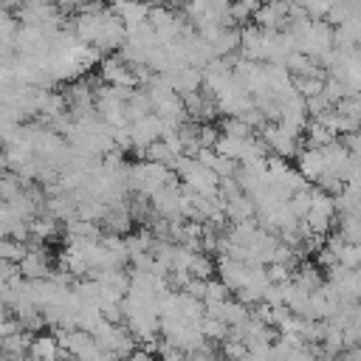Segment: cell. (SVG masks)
<instances>
[{
	"label": "cell",
	"instance_id": "6da1fadb",
	"mask_svg": "<svg viewBox=\"0 0 361 361\" xmlns=\"http://www.w3.org/2000/svg\"><path fill=\"white\" fill-rule=\"evenodd\" d=\"M254 135H259V141L265 144L268 155H276V158H282V161L296 158V152H299V149H305L302 138L288 135V133H285L282 127H276V124H265V127H262L259 133H254Z\"/></svg>",
	"mask_w": 361,
	"mask_h": 361
},
{
	"label": "cell",
	"instance_id": "7a4b0ae2",
	"mask_svg": "<svg viewBox=\"0 0 361 361\" xmlns=\"http://www.w3.org/2000/svg\"><path fill=\"white\" fill-rule=\"evenodd\" d=\"M99 82L102 85H110V87H127V90H135L138 87L133 68L118 54H113V56H107V59L99 62Z\"/></svg>",
	"mask_w": 361,
	"mask_h": 361
},
{
	"label": "cell",
	"instance_id": "3957f363",
	"mask_svg": "<svg viewBox=\"0 0 361 361\" xmlns=\"http://www.w3.org/2000/svg\"><path fill=\"white\" fill-rule=\"evenodd\" d=\"M51 271H54V265H51L45 245H25V254L17 262V274L25 282H34V279H48Z\"/></svg>",
	"mask_w": 361,
	"mask_h": 361
},
{
	"label": "cell",
	"instance_id": "277c9868",
	"mask_svg": "<svg viewBox=\"0 0 361 361\" xmlns=\"http://www.w3.org/2000/svg\"><path fill=\"white\" fill-rule=\"evenodd\" d=\"M127 133H130V141H133V149L141 155L152 141H158L161 138V133H164V124H161V118L155 116V113H149V116H144V118H138V121H133V124H127Z\"/></svg>",
	"mask_w": 361,
	"mask_h": 361
},
{
	"label": "cell",
	"instance_id": "5b68a950",
	"mask_svg": "<svg viewBox=\"0 0 361 361\" xmlns=\"http://www.w3.org/2000/svg\"><path fill=\"white\" fill-rule=\"evenodd\" d=\"M124 39H127V31H124V23L110 11V6H107V11H104V17H102V31H99V39H96V51L102 54V51H118L121 45H124Z\"/></svg>",
	"mask_w": 361,
	"mask_h": 361
},
{
	"label": "cell",
	"instance_id": "8992f818",
	"mask_svg": "<svg viewBox=\"0 0 361 361\" xmlns=\"http://www.w3.org/2000/svg\"><path fill=\"white\" fill-rule=\"evenodd\" d=\"M285 14H288V3H265L254 11L251 25H257L259 31H282Z\"/></svg>",
	"mask_w": 361,
	"mask_h": 361
},
{
	"label": "cell",
	"instance_id": "52a82bcc",
	"mask_svg": "<svg viewBox=\"0 0 361 361\" xmlns=\"http://www.w3.org/2000/svg\"><path fill=\"white\" fill-rule=\"evenodd\" d=\"M296 172L313 186V183L324 175V158H322V149H310V147L299 149V152H296Z\"/></svg>",
	"mask_w": 361,
	"mask_h": 361
},
{
	"label": "cell",
	"instance_id": "ba28073f",
	"mask_svg": "<svg viewBox=\"0 0 361 361\" xmlns=\"http://www.w3.org/2000/svg\"><path fill=\"white\" fill-rule=\"evenodd\" d=\"M59 344L51 333H37L31 336V344H28V361H59Z\"/></svg>",
	"mask_w": 361,
	"mask_h": 361
},
{
	"label": "cell",
	"instance_id": "9c48e42d",
	"mask_svg": "<svg viewBox=\"0 0 361 361\" xmlns=\"http://www.w3.org/2000/svg\"><path fill=\"white\" fill-rule=\"evenodd\" d=\"M223 214H226V220H228V226L231 223H245V220H254V200L248 197V195H234V197H228V200H223Z\"/></svg>",
	"mask_w": 361,
	"mask_h": 361
},
{
	"label": "cell",
	"instance_id": "30bf717a",
	"mask_svg": "<svg viewBox=\"0 0 361 361\" xmlns=\"http://www.w3.org/2000/svg\"><path fill=\"white\" fill-rule=\"evenodd\" d=\"M324 282V276L319 274V268L313 265V262H296V268L290 271V285H296L299 290H305V293H313L319 285Z\"/></svg>",
	"mask_w": 361,
	"mask_h": 361
},
{
	"label": "cell",
	"instance_id": "8fae6325",
	"mask_svg": "<svg viewBox=\"0 0 361 361\" xmlns=\"http://www.w3.org/2000/svg\"><path fill=\"white\" fill-rule=\"evenodd\" d=\"M28 344H31V336L17 330V333L0 338V355H6L11 361H23V358H28Z\"/></svg>",
	"mask_w": 361,
	"mask_h": 361
},
{
	"label": "cell",
	"instance_id": "7c38bea8",
	"mask_svg": "<svg viewBox=\"0 0 361 361\" xmlns=\"http://www.w3.org/2000/svg\"><path fill=\"white\" fill-rule=\"evenodd\" d=\"M110 11L124 23V28H133V25L147 23L149 6H141V3H113V6H110Z\"/></svg>",
	"mask_w": 361,
	"mask_h": 361
},
{
	"label": "cell",
	"instance_id": "4fadbf2b",
	"mask_svg": "<svg viewBox=\"0 0 361 361\" xmlns=\"http://www.w3.org/2000/svg\"><path fill=\"white\" fill-rule=\"evenodd\" d=\"M152 113V107H149V99H147V93L138 87V90H133L130 93V99L124 102V116H127V124H133V121H138V118H144V116H149Z\"/></svg>",
	"mask_w": 361,
	"mask_h": 361
},
{
	"label": "cell",
	"instance_id": "5bb4252c",
	"mask_svg": "<svg viewBox=\"0 0 361 361\" xmlns=\"http://www.w3.org/2000/svg\"><path fill=\"white\" fill-rule=\"evenodd\" d=\"M186 274L192 276V279H214V259L209 257V254H203V251H195L192 254V259H189V265H186Z\"/></svg>",
	"mask_w": 361,
	"mask_h": 361
},
{
	"label": "cell",
	"instance_id": "9a60e30c",
	"mask_svg": "<svg viewBox=\"0 0 361 361\" xmlns=\"http://www.w3.org/2000/svg\"><path fill=\"white\" fill-rule=\"evenodd\" d=\"M104 212H107V206L96 197H82L76 203V220H85V223H102Z\"/></svg>",
	"mask_w": 361,
	"mask_h": 361
},
{
	"label": "cell",
	"instance_id": "2e32d148",
	"mask_svg": "<svg viewBox=\"0 0 361 361\" xmlns=\"http://www.w3.org/2000/svg\"><path fill=\"white\" fill-rule=\"evenodd\" d=\"M336 265H341L347 271H358V265H361V245L358 243H341L336 248Z\"/></svg>",
	"mask_w": 361,
	"mask_h": 361
},
{
	"label": "cell",
	"instance_id": "e0dca14e",
	"mask_svg": "<svg viewBox=\"0 0 361 361\" xmlns=\"http://www.w3.org/2000/svg\"><path fill=\"white\" fill-rule=\"evenodd\" d=\"M200 336H203L206 341L217 344V341H223V338L228 336V327H226L223 322H217V319H212V316L203 313V319H200Z\"/></svg>",
	"mask_w": 361,
	"mask_h": 361
},
{
	"label": "cell",
	"instance_id": "ac0fdd59",
	"mask_svg": "<svg viewBox=\"0 0 361 361\" xmlns=\"http://www.w3.org/2000/svg\"><path fill=\"white\" fill-rule=\"evenodd\" d=\"M259 8V3H254V0H243V3H231L228 6V17H231V25H245L251 17H254V11Z\"/></svg>",
	"mask_w": 361,
	"mask_h": 361
},
{
	"label": "cell",
	"instance_id": "d6986e66",
	"mask_svg": "<svg viewBox=\"0 0 361 361\" xmlns=\"http://www.w3.org/2000/svg\"><path fill=\"white\" fill-rule=\"evenodd\" d=\"M217 130H220V135L234 138V141H245V138H251V135H254V133H251L240 118H223Z\"/></svg>",
	"mask_w": 361,
	"mask_h": 361
},
{
	"label": "cell",
	"instance_id": "ffe728a7",
	"mask_svg": "<svg viewBox=\"0 0 361 361\" xmlns=\"http://www.w3.org/2000/svg\"><path fill=\"white\" fill-rule=\"evenodd\" d=\"M336 234L344 243H358V214H338V228Z\"/></svg>",
	"mask_w": 361,
	"mask_h": 361
},
{
	"label": "cell",
	"instance_id": "44dd1931",
	"mask_svg": "<svg viewBox=\"0 0 361 361\" xmlns=\"http://www.w3.org/2000/svg\"><path fill=\"white\" fill-rule=\"evenodd\" d=\"M183 361H220V353H217V344H212V341H200L195 350H189L186 355H183Z\"/></svg>",
	"mask_w": 361,
	"mask_h": 361
},
{
	"label": "cell",
	"instance_id": "7402d4cb",
	"mask_svg": "<svg viewBox=\"0 0 361 361\" xmlns=\"http://www.w3.org/2000/svg\"><path fill=\"white\" fill-rule=\"evenodd\" d=\"M288 209H290V214H293L296 220H305V214L310 212V189L293 192V195L288 197Z\"/></svg>",
	"mask_w": 361,
	"mask_h": 361
},
{
	"label": "cell",
	"instance_id": "603a6c76",
	"mask_svg": "<svg viewBox=\"0 0 361 361\" xmlns=\"http://www.w3.org/2000/svg\"><path fill=\"white\" fill-rule=\"evenodd\" d=\"M217 138H220L217 124H197V133H195L197 149H214V141H217Z\"/></svg>",
	"mask_w": 361,
	"mask_h": 361
},
{
	"label": "cell",
	"instance_id": "cb8c5ba5",
	"mask_svg": "<svg viewBox=\"0 0 361 361\" xmlns=\"http://www.w3.org/2000/svg\"><path fill=\"white\" fill-rule=\"evenodd\" d=\"M322 96L327 99L330 107H336V104L347 96V87H344L338 79H324V85H322Z\"/></svg>",
	"mask_w": 361,
	"mask_h": 361
},
{
	"label": "cell",
	"instance_id": "d4e9b609",
	"mask_svg": "<svg viewBox=\"0 0 361 361\" xmlns=\"http://www.w3.org/2000/svg\"><path fill=\"white\" fill-rule=\"evenodd\" d=\"M333 110H336L338 116L350 118V121H358V116H361V99H358V96H344Z\"/></svg>",
	"mask_w": 361,
	"mask_h": 361
},
{
	"label": "cell",
	"instance_id": "484cf974",
	"mask_svg": "<svg viewBox=\"0 0 361 361\" xmlns=\"http://www.w3.org/2000/svg\"><path fill=\"white\" fill-rule=\"evenodd\" d=\"M217 353H220L223 361H237V358L245 355V344L237 341V338H228V336H226V338L220 341V350H217Z\"/></svg>",
	"mask_w": 361,
	"mask_h": 361
},
{
	"label": "cell",
	"instance_id": "4316f807",
	"mask_svg": "<svg viewBox=\"0 0 361 361\" xmlns=\"http://www.w3.org/2000/svg\"><path fill=\"white\" fill-rule=\"evenodd\" d=\"M231 293L217 282V279H206V293H203V307L206 305H217V302H226Z\"/></svg>",
	"mask_w": 361,
	"mask_h": 361
},
{
	"label": "cell",
	"instance_id": "83f0119b",
	"mask_svg": "<svg viewBox=\"0 0 361 361\" xmlns=\"http://www.w3.org/2000/svg\"><path fill=\"white\" fill-rule=\"evenodd\" d=\"M265 276H268V285H288L290 282V268L288 265H265Z\"/></svg>",
	"mask_w": 361,
	"mask_h": 361
},
{
	"label": "cell",
	"instance_id": "f1b7e54d",
	"mask_svg": "<svg viewBox=\"0 0 361 361\" xmlns=\"http://www.w3.org/2000/svg\"><path fill=\"white\" fill-rule=\"evenodd\" d=\"M324 110H330V104H327V99L319 93V96H313V99H305V113H307V118H316V116H322Z\"/></svg>",
	"mask_w": 361,
	"mask_h": 361
},
{
	"label": "cell",
	"instance_id": "f546056e",
	"mask_svg": "<svg viewBox=\"0 0 361 361\" xmlns=\"http://www.w3.org/2000/svg\"><path fill=\"white\" fill-rule=\"evenodd\" d=\"M155 355H158V361H183V353H180L178 347L166 344V341H161V344H158Z\"/></svg>",
	"mask_w": 361,
	"mask_h": 361
},
{
	"label": "cell",
	"instance_id": "4dcf8cb0",
	"mask_svg": "<svg viewBox=\"0 0 361 361\" xmlns=\"http://www.w3.org/2000/svg\"><path fill=\"white\" fill-rule=\"evenodd\" d=\"M124 361H155V355H149V353H144V350H138V347H135Z\"/></svg>",
	"mask_w": 361,
	"mask_h": 361
}]
</instances>
